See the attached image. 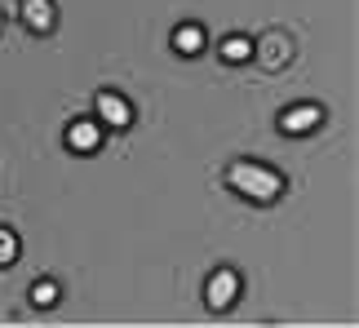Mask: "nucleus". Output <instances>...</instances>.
I'll return each instance as SVG.
<instances>
[{"label":"nucleus","instance_id":"1","mask_svg":"<svg viewBox=\"0 0 359 328\" xmlns=\"http://www.w3.org/2000/svg\"><path fill=\"white\" fill-rule=\"evenodd\" d=\"M226 182H231V191H240V196L253 200V204H271V200H280V191H284V177L275 169H266V164H253V160L231 164Z\"/></svg>","mask_w":359,"mask_h":328},{"label":"nucleus","instance_id":"2","mask_svg":"<svg viewBox=\"0 0 359 328\" xmlns=\"http://www.w3.org/2000/svg\"><path fill=\"white\" fill-rule=\"evenodd\" d=\"M236 297H240V275L231 266L213 271L209 284H204V302H209L213 310H226V306H236Z\"/></svg>","mask_w":359,"mask_h":328},{"label":"nucleus","instance_id":"3","mask_svg":"<svg viewBox=\"0 0 359 328\" xmlns=\"http://www.w3.org/2000/svg\"><path fill=\"white\" fill-rule=\"evenodd\" d=\"M67 151H76V156H89V151H98V142H102V120H93V116H80L67 125Z\"/></svg>","mask_w":359,"mask_h":328},{"label":"nucleus","instance_id":"4","mask_svg":"<svg viewBox=\"0 0 359 328\" xmlns=\"http://www.w3.org/2000/svg\"><path fill=\"white\" fill-rule=\"evenodd\" d=\"M320 120H324V107L302 102V107H288V111L280 116V129H284V133H293V138H302V133L320 129Z\"/></svg>","mask_w":359,"mask_h":328},{"label":"nucleus","instance_id":"5","mask_svg":"<svg viewBox=\"0 0 359 328\" xmlns=\"http://www.w3.org/2000/svg\"><path fill=\"white\" fill-rule=\"evenodd\" d=\"M22 22H27V32L49 36L58 27V9H53V0H22Z\"/></svg>","mask_w":359,"mask_h":328},{"label":"nucleus","instance_id":"6","mask_svg":"<svg viewBox=\"0 0 359 328\" xmlns=\"http://www.w3.org/2000/svg\"><path fill=\"white\" fill-rule=\"evenodd\" d=\"M98 120H107L111 129H129L133 125V111H129V102L120 98V93H98Z\"/></svg>","mask_w":359,"mask_h":328},{"label":"nucleus","instance_id":"7","mask_svg":"<svg viewBox=\"0 0 359 328\" xmlns=\"http://www.w3.org/2000/svg\"><path fill=\"white\" fill-rule=\"evenodd\" d=\"M253 58H262V67H271V71H280L288 62V40L280 32H271L266 40H253Z\"/></svg>","mask_w":359,"mask_h":328},{"label":"nucleus","instance_id":"8","mask_svg":"<svg viewBox=\"0 0 359 328\" xmlns=\"http://www.w3.org/2000/svg\"><path fill=\"white\" fill-rule=\"evenodd\" d=\"M173 49L182 53V58H196V53H204V27H196V22L173 27Z\"/></svg>","mask_w":359,"mask_h":328},{"label":"nucleus","instance_id":"9","mask_svg":"<svg viewBox=\"0 0 359 328\" xmlns=\"http://www.w3.org/2000/svg\"><path fill=\"white\" fill-rule=\"evenodd\" d=\"M222 58L226 62H248V58H253V40H248V36H226L222 40Z\"/></svg>","mask_w":359,"mask_h":328},{"label":"nucleus","instance_id":"10","mask_svg":"<svg viewBox=\"0 0 359 328\" xmlns=\"http://www.w3.org/2000/svg\"><path fill=\"white\" fill-rule=\"evenodd\" d=\"M58 302V284L53 280H36L32 284V306H53Z\"/></svg>","mask_w":359,"mask_h":328},{"label":"nucleus","instance_id":"11","mask_svg":"<svg viewBox=\"0 0 359 328\" xmlns=\"http://www.w3.org/2000/svg\"><path fill=\"white\" fill-rule=\"evenodd\" d=\"M18 262V235L9 226H0V266H13Z\"/></svg>","mask_w":359,"mask_h":328}]
</instances>
